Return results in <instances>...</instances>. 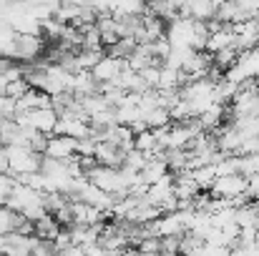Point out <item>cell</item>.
<instances>
[{
	"label": "cell",
	"mask_w": 259,
	"mask_h": 256,
	"mask_svg": "<svg viewBox=\"0 0 259 256\" xmlns=\"http://www.w3.org/2000/svg\"><path fill=\"white\" fill-rule=\"evenodd\" d=\"M5 153H8V171L15 176L28 173V171H38L40 156H43V153L30 151L28 146H5Z\"/></svg>",
	"instance_id": "cell-1"
},
{
	"label": "cell",
	"mask_w": 259,
	"mask_h": 256,
	"mask_svg": "<svg viewBox=\"0 0 259 256\" xmlns=\"http://www.w3.org/2000/svg\"><path fill=\"white\" fill-rule=\"evenodd\" d=\"M13 118H15L18 123L30 126V128L43 131V133H53L56 121H58V116H56V111H53L51 106H46V108H30V111H25V113H20V116H13Z\"/></svg>",
	"instance_id": "cell-2"
},
{
	"label": "cell",
	"mask_w": 259,
	"mask_h": 256,
	"mask_svg": "<svg viewBox=\"0 0 259 256\" xmlns=\"http://www.w3.org/2000/svg\"><path fill=\"white\" fill-rule=\"evenodd\" d=\"M86 178L93 186H98V188H103V191H108V193H111V191H118V188H128V186L123 183L118 169L103 166V164H96V166L86 173Z\"/></svg>",
	"instance_id": "cell-3"
},
{
	"label": "cell",
	"mask_w": 259,
	"mask_h": 256,
	"mask_svg": "<svg viewBox=\"0 0 259 256\" xmlns=\"http://www.w3.org/2000/svg\"><path fill=\"white\" fill-rule=\"evenodd\" d=\"M209 191H211L214 196L232 198V196L247 191V176H242V173H224V176H217Z\"/></svg>",
	"instance_id": "cell-4"
},
{
	"label": "cell",
	"mask_w": 259,
	"mask_h": 256,
	"mask_svg": "<svg viewBox=\"0 0 259 256\" xmlns=\"http://www.w3.org/2000/svg\"><path fill=\"white\" fill-rule=\"evenodd\" d=\"M76 141L73 136L66 133H48V146H46V156L61 159V161H71L76 156Z\"/></svg>",
	"instance_id": "cell-5"
},
{
	"label": "cell",
	"mask_w": 259,
	"mask_h": 256,
	"mask_svg": "<svg viewBox=\"0 0 259 256\" xmlns=\"http://www.w3.org/2000/svg\"><path fill=\"white\" fill-rule=\"evenodd\" d=\"M126 151H128V148L116 146V143H111V141H96V151H93V156H96L98 164L118 169V166L123 164V159H126Z\"/></svg>",
	"instance_id": "cell-6"
},
{
	"label": "cell",
	"mask_w": 259,
	"mask_h": 256,
	"mask_svg": "<svg viewBox=\"0 0 259 256\" xmlns=\"http://www.w3.org/2000/svg\"><path fill=\"white\" fill-rule=\"evenodd\" d=\"M123 66H126V61H121V58H113V56L103 53V58L91 68V76H93L96 81L106 83V81H113V78L121 73V68H123Z\"/></svg>",
	"instance_id": "cell-7"
},
{
	"label": "cell",
	"mask_w": 259,
	"mask_h": 256,
	"mask_svg": "<svg viewBox=\"0 0 259 256\" xmlns=\"http://www.w3.org/2000/svg\"><path fill=\"white\" fill-rule=\"evenodd\" d=\"M108 56H113V58H121V61H128L131 58V53L136 50V40L134 38H118L116 43H111V45H106L103 48Z\"/></svg>",
	"instance_id": "cell-8"
},
{
	"label": "cell",
	"mask_w": 259,
	"mask_h": 256,
	"mask_svg": "<svg viewBox=\"0 0 259 256\" xmlns=\"http://www.w3.org/2000/svg\"><path fill=\"white\" fill-rule=\"evenodd\" d=\"M237 56H239V50L234 45H227V48H219V50L211 53V63L217 68H222V71H229L237 63Z\"/></svg>",
	"instance_id": "cell-9"
},
{
	"label": "cell",
	"mask_w": 259,
	"mask_h": 256,
	"mask_svg": "<svg viewBox=\"0 0 259 256\" xmlns=\"http://www.w3.org/2000/svg\"><path fill=\"white\" fill-rule=\"evenodd\" d=\"M28 88H30V85H28V81H25L23 76H18V78H8V83H5V95H10V98H20Z\"/></svg>",
	"instance_id": "cell-10"
},
{
	"label": "cell",
	"mask_w": 259,
	"mask_h": 256,
	"mask_svg": "<svg viewBox=\"0 0 259 256\" xmlns=\"http://www.w3.org/2000/svg\"><path fill=\"white\" fill-rule=\"evenodd\" d=\"M3 148H5V143H3V141H0V151H3Z\"/></svg>",
	"instance_id": "cell-11"
}]
</instances>
